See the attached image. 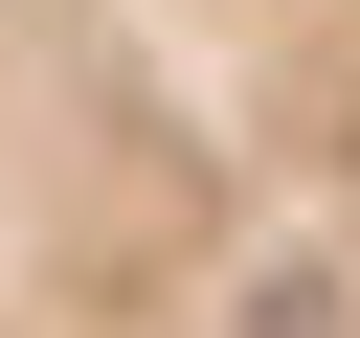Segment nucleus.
<instances>
[{
    "label": "nucleus",
    "mask_w": 360,
    "mask_h": 338,
    "mask_svg": "<svg viewBox=\"0 0 360 338\" xmlns=\"http://www.w3.org/2000/svg\"><path fill=\"white\" fill-rule=\"evenodd\" d=\"M0 338H360V0H0Z\"/></svg>",
    "instance_id": "nucleus-1"
}]
</instances>
